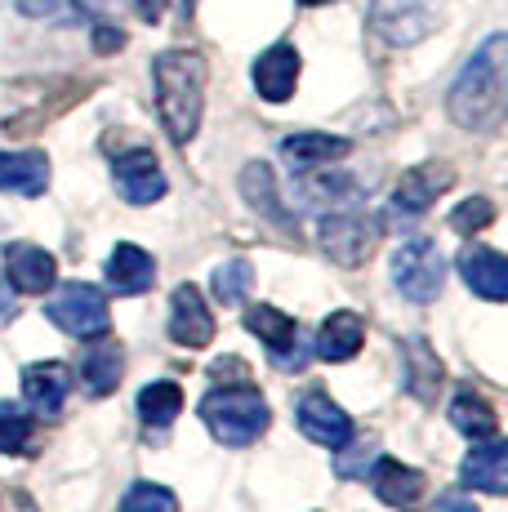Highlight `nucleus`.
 <instances>
[{
	"instance_id": "29",
	"label": "nucleus",
	"mask_w": 508,
	"mask_h": 512,
	"mask_svg": "<svg viewBox=\"0 0 508 512\" xmlns=\"http://www.w3.org/2000/svg\"><path fill=\"white\" fill-rule=\"evenodd\" d=\"M121 512H179V504H174V495L165 486L139 481V486H130V495L121 499Z\"/></svg>"
},
{
	"instance_id": "1",
	"label": "nucleus",
	"mask_w": 508,
	"mask_h": 512,
	"mask_svg": "<svg viewBox=\"0 0 508 512\" xmlns=\"http://www.w3.org/2000/svg\"><path fill=\"white\" fill-rule=\"evenodd\" d=\"M508 41L491 36L473 58L464 63L459 81L451 85V116L464 130H495L504 116V72H508Z\"/></svg>"
},
{
	"instance_id": "21",
	"label": "nucleus",
	"mask_w": 508,
	"mask_h": 512,
	"mask_svg": "<svg viewBox=\"0 0 508 512\" xmlns=\"http://www.w3.org/2000/svg\"><path fill=\"white\" fill-rule=\"evenodd\" d=\"M50 183V161L41 152H0V192L41 196Z\"/></svg>"
},
{
	"instance_id": "7",
	"label": "nucleus",
	"mask_w": 508,
	"mask_h": 512,
	"mask_svg": "<svg viewBox=\"0 0 508 512\" xmlns=\"http://www.w3.org/2000/svg\"><path fill=\"white\" fill-rule=\"evenodd\" d=\"M246 326L259 334V343H268L272 361H277L281 370H304L308 366V348L299 343V326L286 317V312L268 308V303H259V308L246 312Z\"/></svg>"
},
{
	"instance_id": "14",
	"label": "nucleus",
	"mask_w": 508,
	"mask_h": 512,
	"mask_svg": "<svg viewBox=\"0 0 508 512\" xmlns=\"http://www.w3.org/2000/svg\"><path fill=\"white\" fill-rule=\"evenodd\" d=\"M459 272H464L468 290L482 294L486 303H504L508 299V259L500 250L473 245V250L459 254Z\"/></svg>"
},
{
	"instance_id": "12",
	"label": "nucleus",
	"mask_w": 508,
	"mask_h": 512,
	"mask_svg": "<svg viewBox=\"0 0 508 512\" xmlns=\"http://www.w3.org/2000/svg\"><path fill=\"white\" fill-rule=\"evenodd\" d=\"M451 183H455L451 165H442V161L415 165V170H406V174H402V183H397V192H393V210H397V214H424L428 205H433Z\"/></svg>"
},
{
	"instance_id": "28",
	"label": "nucleus",
	"mask_w": 508,
	"mask_h": 512,
	"mask_svg": "<svg viewBox=\"0 0 508 512\" xmlns=\"http://www.w3.org/2000/svg\"><path fill=\"white\" fill-rule=\"evenodd\" d=\"M250 281H254V268L246 259H228V263H219L214 268V299L219 303H241L246 299V290H250Z\"/></svg>"
},
{
	"instance_id": "17",
	"label": "nucleus",
	"mask_w": 508,
	"mask_h": 512,
	"mask_svg": "<svg viewBox=\"0 0 508 512\" xmlns=\"http://www.w3.org/2000/svg\"><path fill=\"white\" fill-rule=\"evenodd\" d=\"M464 486H477L486 495H504L508 490V446L500 437L473 441V455L464 459Z\"/></svg>"
},
{
	"instance_id": "4",
	"label": "nucleus",
	"mask_w": 508,
	"mask_h": 512,
	"mask_svg": "<svg viewBox=\"0 0 508 512\" xmlns=\"http://www.w3.org/2000/svg\"><path fill=\"white\" fill-rule=\"evenodd\" d=\"M45 317H50L58 330L72 334V339H99V334L112 326L107 299L94 290V285H85V281H72V285H63L58 294H50Z\"/></svg>"
},
{
	"instance_id": "16",
	"label": "nucleus",
	"mask_w": 508,
	"mask_h": 512,
	"mask_svg": "<svg viewBox=\"0 0 508 512\" xmlns=\"http://www.w3.org/2000/svg\"><path fill=\"white\" fill-rule=\"evenodd\" d=\"M67 392H72V370L63 361H41V366L23 370V397L36 415H58Z\"/></svg>"
},
{
	"instance_id": "11",
	"label": "nucleus",
	"mask_w": 508,
	"mask_h": 512,
	"mask_svg": "<svg viewBox=\"0 0 508 512\" xmlns=\"http://www.w3.org/2000/svg\"><path fill=\"white\" fill-rule=\"evenodd\" d=\"M299 85V49L295 45H272L254 58V90L268 103H286Z\"/></svg>"
},
{
	"instance_id": "10",
	"label": "nucleus",
	"mask_w": 508,
	"mask_h": 512,
	"mask_svg": "<svg viewBox=\"0 0 508 512\" xmlns=\"http://www.w3.org/2000/svg\"><path fill=\"white\" fill-rule=\"evenodd\" d=\"M295 419H299V428H304V437L317 441V446H326V450L348 446V437H353V423H348V415L330 397H321V392H308V397L299 401Z\"/></svg>"
},
{
	"instance_id": "33",
	"label": "nucleus",
	"mask_w": 508,
	"mask_h": 512,
	"mask_svg": "<svg viewBox=\"0 0 508 512\" xmlns=\"http://www.w3.org/2000/svg\"><path fill=\"white\" fill-rule=\"evenodd\" d=\"M94 45H99V54H112V49L125 45V36L112 32V27H99V32H94Z\"/></svg>"
},
{
	"instance_id": "32",
	"label": "nucleus",
	"mask_w": 508,
	"mask_h": 512,
	"mask_svg": "<svg viewBox=\"0 0 508 512\" xmlns=\"http://www.w3.org/2000/svg\"><path fill=\"white\" fill-rule=\"evenodd\" d=\"M14 312H18V303H14V285L0 277V326H5V321H14Z\"/></svg>"
},
{
	"instance_id": "8",
	"label": "nucleus",
	"mask_w": 508,
	"mask_h": 512,
	"mask_svg": "<svg viewBox=\"0 0 508 512\" xmlns=\"http://www.w3.org/2000/svg\"><path fill=\"white\" fill-rule=\"evenodd\" d=\"M170 339L188 352H201L205 343L214 339V317H210V308H205L197 285H179V290L170 294Z\"/></svg>"
},
{
	"instance_id": "15",
	"label": "nucleus",
	"mask_w": 508,
	"mask_h": 512,
	"mask_svg": "<svg viewBox=\"0 0 508 512\" xmlns=\"http://www.w3.org/2000/svg\"><path fill=\"white\" fill-rule=\"evenodd\" d=\"M370 486H375V495L384 499L388 508H402V512H415L419 504H424V472L397 464V459H379V468L370 472Z\"/></svg>"
},
{
	"instance_id": "6",
	"label": "nucleus",
	"mask_w": 508,
	"mask_h": 512,
	"mask_svg": "<svg viewBox=\"0 0 508 512\" xmlns=\"http://www.w3.org/2000/svg\"><path fill=\"white\" fill-rule=\"evenodd\" d=\"M370 23L388 45H415L442 23V5L437 0H375Z\"/></svg>"
},
{
	"instance_id": "23",
	"label": "nucleus",
	"mask_w": 508,
	"mask_h": 512,
	"mask_svg": "<svg viewBox=\"0 0 508 512\" xmlns=\"http://www.w3.org/2000/svg\"><path fill=\"white\" fill-rule=\"evenodd\" d=\"M121 370H125V357H121V348L116 343H90L85 348V357H81V379H85V388L94 392V397H107V392L121 383Z\"/></svg>"
},
{
	"instance_id": "26",
	"label": "nucleus",
	"mask_w": 508,
	"mask_h": 512,
	"mask_svg": "<svg viewBox=\"0 0 508 512\" xmlns=\"http://www.w3.org/2000/svg\"><path fill=\"white\" fill-rule=\"evenodd\" d=\"M406 357H410V388L428 401L437 392V383H442V361L424 348V339H410L406 343Z\"/></svg>"
},
{
	"instance_id": "2",
	"label": "nucleus",
	"mask_w": 508,
	"mask_h": 512,
	"mask_svg": "<svg viewBox=\"0 0 508 512\" xmlns=\"http://www.w3.org/2000/svg\"><path fill=\"white\" fill-rule=\"evenodd\" d=\"M156 107L174 143H188L201 130V103H205V58L192 49H165L152 63Z\"/></svg>"
},
{
	"instance_id": "5",
	"label": "nucleus",
	"mask_w": 508,
	"mask_h": 512,
	"mask_svg": "<svg viewBox=\"0 0 508 512\" xmlns=\"http://www.w3.org/2000/svg\"><path fill=\"white\" fill-rule=\"evenodd\" d=\"M393 281L406 299L415 303H433L442 294V281H446V263H442V250H437L428 236H415L406 241L402 250L393 254Z\"/></svg>"
},
{
	"instance_id": "18",
	"label": "nucleus",
	"mask_w": 508,
	"mask_h": 512,
	"mask_svg": "<svg viewBox=\"0 0 508 512\" xmlns=\"http://www.w3.org/2000/svg\"><path fill=\"white\" fill-rule=\"evenodd\" d=\"M361 343H366V321L357 317V312H330V321L317 330V343H312V357L321 361H348L361 352Z\"/></svg>"
},
{
	"instance_id": "13",
	"label": "nucleus",
	"mask_w": 508,
	"mask_h": 512,
	"mask_svg": "<svg viewBox=\"0 0 508 512\" xmlns=\"http://www.w3.org/2000/svg\"><path fill=\"white\" fill-rule=\"evenodd\" d=\"M116 187L130 205H152L165 196V174L152 152H125L116 156Z\"/></svg>"
},
{
	"instance_id": "22",
	"label": "nucleus",
	"mask_w": 508,
	"mask_h": 512,
	"mask_svg": "<svg viewBox=\"0 0 508 512\" xmlns=\"http://www.w3.org/2000/svg\"><path fill=\"white\" fill-rule=\"evenodd\" d=\"M348 139H339V134H290V139H281V156H286L295 170H317V165H330L339 161V156H348Z\"/></svg>"
},
{
	"instance_id": "35",
	"label": "nucleus",
	"mask_w": 508,
	"mask_h": 512,
	"mask_svg": "<svg viewBox=\"0 0 508 512\" xmlns=\"http://www.w3.org/2000/svg\"><path fill=\"white\" fill-rule=\"evenodd\" d=\"M437 512H477L473 504H468V499H459V495H451V499H442V504H437Z\"/></svg>"
},
{
	"instance_id": "37",
	"label": "nucleus",
	"mask_w": 508,
	"mask_h": 512,
	"mask_svg": "<svg viewBox=\"0 0 508 512\" xmlns=\"http://www.w3.org/2000/svg\"><path fill=\"white\" fill-rule=\"evenodd\" d=\"M299 5H330V0H299Z\"/></svg>"
},
{
	"instance_id": "30",
	"label": "nucleus",
	"mask_w": 508,
	"mask_h": 512,
	"mask_svg": "<svg viewBox=\"0 0 508 512\" xmlns=\"http://www.w3.org/2000/svg\"><path fill=\"white\" fill-rule=\"evenodd\" d=\"M491 219H495V205L486 201V196H473V201H464V205H459V210L451 214V228L464 232V236H477Z\"/></svg>"
},
{
	"instance_id": "36",
	"label": "nucleus",
	"mask_w": 508,
	"mask_h": 512,
	"mask_svg": "<svg viewBox=\"0 0 508 512\" xmlns=\"http://www.w3.org/2000/svg\"><path fill=\"white\" fill-rule=\"evenodd\" d=\"M121 0H81V9L85 14H107V9H116Z\"/></svg>"
},
{
	"instance_id": "25",
	"label": "nucleus",
	"mask_w": 508,
	"mask_h": 512,
	"mask_svg": "<svg viewBox=\"0 0 508 512\" xmlns=\"http://www.w3.org/2000/svg\"><path fill=\"white\" fill-rule=\"evenodd\" d=\"M139 415L156 423V428H165V423H174L183 415V392H179V383H170V379H156L148 383V388L139 392Z\"/></svg>"
},
{
	"instance_id": "3",
	"label": "nucleus",
	"mask_w": 508,
	"mask_h": 512,
	"mask_svg": "<svg viewBox=\"0 0 508 512\" xmlns=\"http://www.w3.org/2000/svg\"><path fill=\"white\" fill-rule=\"evenodd\" d=\"M201 419L223 446H250L268 432V406L254 388H214L210 397L201 401Z\"/></svg>"
},
{
	"instance_id": "34",
	"label": "nucleus",
	"mask_w": 508,
	"mask_h": 512,
	"mask_svg": "<svg viewBox=\"0 0 508 512\" xmlns=\"http://www.w3.org/2000/svg\"><path fill=\"white\" fill-rule=\"evenodd\" d=\"M139 14L148 18V23H161V14H165V0H139Z\"/></svg>"
},
{
	"instance_id": "19",
	"label": "nucleus",
	"mask_w": 508,
	"mask_h": 512,
	"mask_svg": "<svg viewBox=\"0 0 508 512\" xmlns=\"http://www.w3.org/2000/svg\"><path fill=\"white\" fill-rule=\"evenodd\" d=\"M5 272H9L5 281L14 285V290L45 294L54 285V277H58V263H54V254L41 250V245H14V250H9Z\"/></svg>"
},
{
	"instance_id": "20",
	"label": "nucleus",
	"mask_w": 508,
	"mask_h": 512,
	"mask_svg": "<svg viewBox=\"0 0 508 512\" xmlns=\"http://www.w3.org/2000/svg\"><path fill=\"white\" fill-rule=\"evenodd\" d=\"M152 281H156L152 254L130 241L116 245L112 259H107V285H112L116 294H143V290H152Z\"/></svg>"
},
{
	"instance_id": "9",
	"label": "nucleus",
	"mask_w": 508,
	"mask_h": 512,
	"mask_svg": "<svg viewBox=\"0 0 508 512\" xmlns=\"http://www.w3.org/2000/svg\"><path fill=\"white\" fill-rule=\"evenodd\" d=\"M375 236H379V228L370 219H361V214H339V219L321 223V245H326V254L335 263H344V268H357V263L375 250Z\"/></svg>"
},
{
	"instance_id": "31",
	"label": "nucleus",
	"mask_w": 508,
	"mask_h": 512,
	"mask_svg": "<svg viewBox=\"0 0 508 512\" xmlns=\"http://www.w3.org/2000/svg\"><path fill=\"white\" fill-rule=\"evenodd\" d=\"M18 9H23L27 18H50L63 9V0H18Z\"/></svg>"
},
{
	"instance_id": "24",
	"label": "nucleus",
	"mask_w": 508,
	"mask_h": 512,
	"mask_svg": "<svg viewBox=\"0 0 508 512\" xmlns=\"http://www.w3.org/2000/svg\"><path fill=\"white\" fill-rule=\"evenodd\" d=\"M451 423H455V432H464L468 441H486V437L500 432V415L491 410V401L486 397H455Z\"/></svg>"
},
{
	"instance_id": "27",
	"label": "nucleus",
	"mask_w": 508,
	"mask_h": 512,
	"mask_svg": "<svg viewBox=\"0 0 508 512\" xmlns=\"http://www.w3.org/2000/svg\"><path fill=\"white\" fill-rule=\"evenodd\" d=\"M32 441V415L14 401H0V455H23Z\"/></svg>"
}]
</instances>
